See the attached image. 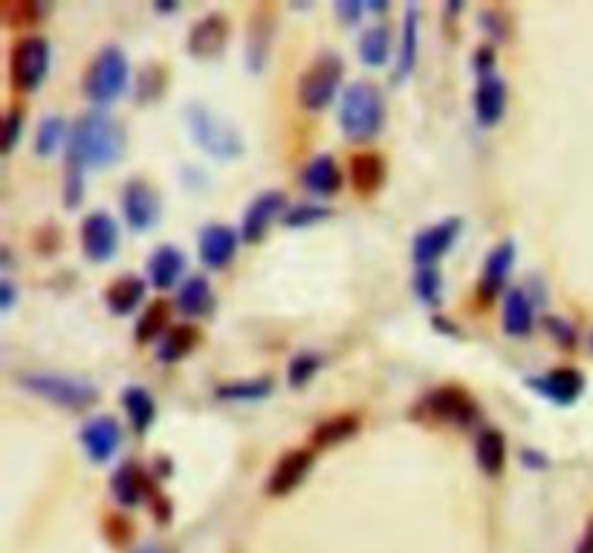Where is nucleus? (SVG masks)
Listing matches in <instances>:
<instances>
[{"instance_id":"obj_1","label":"nucleus","mask_w":593,"mask_h":553,"mask_svg":"<svg viewBox=\"0 0 593 553\" xmlns=\"http://www.w3.org/2000/svg\"><path fill=\"white\" fill-rule=\"evenodd\" d=\"M125 131L108 111H87L70 125L67 163L87 168H108L125 154Z\"/></svg>"},{"instance_id":"obj_2","label":"nucleus","mask_w":593,"mask_h":553,"mask_svg":"<svg viewBox=\"0 0 593 553\" xmlns=\"http://www.w3.org/2000/svg\"><path fill=\"white\" fill-rule=\"evenodd\" d=\"M339 125L351 142H371L385 128V99L377 84L353 82L339 105Z\"/></svg>"},{"instance_id":"obj_3","label":"nucleus","mask_w":593,"mask_h":553,"mask_svg":"<svg viewBox=\"0 0 593 553\" xmlns=\"http://www.w3.org/2000/svg\"><path fill=\"white\" fill-rule=\"evenodd\" d=\"M128 82H131V64H128L125 50L116 44H108L90 58L81 84H84V96L93 105H110L125 96Z\"/></svg>"},{"instance_id":"obj_4","label":"nucleus","mask_w":593,"mask_h":553,"mask_svg":"<svg viewBox=\"0 0 593 553\" xmlns=\"http://www.w3.org/2000/svg\"><path fill=\"white\" fill-rule=\"evenodd\" d=\"M186 125H189L191 139L215 160H238L243 157V137L232 122L217 116L212 108L191 102L186 108Z\"/></svg>"},{"instance_id":"obj_5","label":"nucleus","mask_w":593,"mask_h":553,"mask_svg":"<svg viewBox=\"0 0 593 553\" xmlns=\"http://www.w3.org/2000/svg\"><path fill=\"white\" fill-rule=\"evenodd\" d=\"M21 386L27 388L29 394L53 403L58 409H70V412H84L99 400V388L81 377H70V374L32 371V374H21Z\"/></svg>"},{"instance_id":"obj_6","label":"nucleus","mask_w":593,"mask_h":553,"mask_svg":"<svg viewBox=\"0 0 593 553\" xmlns=\"http://www.w3.org/2000/svg\"><path fill=\"white\" fill-rule=\"evenodd\" d=\"M345 79V61L339 53H322V56L313 58V64L307 67V73L298 79V102L301 108L319 113L324 111Z\"/></svg>"},{"instance_id":"obj_7","label":"nucleus","mask_w":593,"mask_h":553,"mask_svg":"<svg viewBox=\"0 0 593 553\" xmlns=\"http://www.w3.org/2000/svg\"><path fill=\"white\" fill-rule=\"evenodd\" d=\"M50 41L41 35H24L21 41H15L12 53H9V79L18 93H32L38 90L41 82L50 73Z\"/></svg>"},{"instance_id":"obj_8","label":"nucleus","mask_w":593,"mask_h":553,"mask_svg":"<svg viewBox=\"0 0 593 553\" xmlns=\"http://www.w3.org/2000/svg\"><path fill=\"white\" fill-rule=\"evenodd\" d=\"M420 415L432 417L434 423H449V426H458V429H469L481 417V409L466 388L437 386L420 400Z\"/></svg>"},{"instance_id":"obj_9","label":"nucleus","mask_w":593,"mask_h":553,"mask_svg":"<svg viewBox=\"0 0 593 553\" xmlns=\"http://www.w3.org/2000/svg\"><path fill=\"white\" fill-rule=\"evenodd\" d=\"M122 215L128 226L134 232H148L154 229L162 218V197L160 192L142 180V177H134L122 186Z\"/></svg>"},{"instance_id":"obj_10","label":"nucleus","mask_w":593,"mask_h":553,"mask_svg":"<svg viewBox=\"0 0 593 553\" xmlns=\"http://www.w3.org/2000/svg\"><path fill=\"white\" fill-rule=\"evenodd\" d=\"M81 249H84V258L93 261V264H108L110 258L119 252V223L110 212H90L84 221H81Z\"/></svg>"},{"instance_id":"obj_11","label":"nucleus","mask_w":593,"mask_h":553,"mask_svg":"<svg viewBox=\"0 0 593 553\" xmlns=\"http://www.w3.org/2000/svg\"><path fill=\"white\" fill-rule=\"evenodd\" d=\"M272 38H275V9L270 3H258L249 15V29H246V70L249 73H261L267 67Z\"/></svg>"},{"instance_id":"obj_12","label":"nucleus","mask_w":593,"mask_h":553,"mask_svg":"<svg viewBox=\"0 0 593 553\" xmlns=\"http://www.w3.org/2000/svg\"><path fill=\"white\" fill-rule=\"evenodd\" d=\"M313 464H316L313 449H290V452H284V455L278 458V464L272 467L270 475H267V484H264L267 496H290L296 487L304 484V478L310 475Z\"/></svg>"},{"instance_id":"obj_13","label":"nucleus","mask_w":593,"mask_h":553,"mask_svg":"<svg viewBox=\"0 0 593 553\" xmlns=\"http://www.w3.org/2000/svg\"><path fill=\"white\" fill-rule=\"evenodd\" d=\"M284 206H287V194L281 192V189H267V192H261L258 197H252V203L246 206L241 221L243 241H246V244L264 241V235L270 232L272 221H275L281 212H287ZM281 218H284V215H281Z\"/></svg>"},{"instance_id":"obj_14","label":"nucleus","mask_w":593,"mask_h":553,"mask_svg":"<svg viewBox=\"0 0 593 553\" xmlns=\"http://www.w3.org/2000/svg\"><path fill=\"white\" fill-rule=\"evenodd\" d=\"M460 229H463V221L455 218V215L437 221L434 226H429V229H423V232L414 238V244H411L414 264H417V267H434L449 249L455 247Z\"/></svg>"},{"instance_id":"obj_15","label":"nucleus","mask_w":593,"mask_h":553,"mask_svg":"<svg viewBox=\"0 0 593 553\" xmlns=\"http://www.w3.org/2000/svg\"><path fill=\"white\" fill-rule=\"evenodd\" d=\"M527 386L556 406H573L585 391V374L576 368H553L547 374L530 377Z\"/></svg>"},{"instance_id":"obj_16","label":"nucleus","mask_w":593,"mask_h":553,"mask_svg":"<svg viewBox=\"0 0 593 553\" xmlns=\"http://www.w3.org/2000/svg\"><path fill=\"white\" fill-rule=\"evenodd\" d=\"M79 441L90 461L105 464V461H110L116 455V449L122 446V426L116 423V417L110 415L90 417L81 426Z\"/></svg>"},{"instance_id":"obj_17","label":"nucleus","mask_w":593,"mask_h":553,"mask_svg":"<svg viewBox=\"0 0 593 553\" xmlns=\"http://www.w3.org/2000/svg\"><path fill=\"white\" fill-rule=\"evenodd\" d=\"M515 267V241H501L498 247L489 252V258L484 261V273L478 281V299L484 305H492L504 287H507V278L513 273Z\"/></svg>"},{"instance_id":"obj_18","label":"nucleus","mask_w":593,"mask_h":553,"mask_svg":"<svg viewBox=\"0 0 593 553\" xmlns=\"http://www.w3.org/2000/svg\"><path fill=\"white\" fill-rule=\"evenodd\" d=\"M226 41H229V21H226V15L212 12V15H203L191 27L186 47H189L191 58L209 61V58H217L226 50Z\"/></svg>"},{"instance_id":"obj_19","label":"nucleus","mask_w":593,"mask_h":553,"mask_svg":"<svg viewBox=\"0 0 593 553\" xmlns=\"http://www.w3.org/2000/svg\"><path fill=\"white\" fill-rule=\"evenodd\" d=\"M110 493L122 507H139L142 501H151L157 496L154 478L134 461H125L110 478Z\"/></svg>"},{"instance_id":"obj_20","label":"nucleus","mask_w":593,"mask_h":553,"mask_svg":"<svg viewBox=\"0 0 593 553\" xmlns=\"http://www.w3.org/2000/svg\"><path fill=\"white\" fill-rule=\"evenodd\" d=\"M200 261L209 270H223L238 255V232L226 223H212L200 232Z\"/></svg>"},{"instance_id":"obj_21","label":"nucleus","mask_w":593,"mask_h":553,"mask_svg":"<svg viewBox=\"0 0 593 553\" xmlns=\"http://www.w3.org/2000/svg\"><path fill=\"white\" fill-rule=\"evenodd\" d=\"M507 99H510V87L501 76H484L478 82L475 90V116H478V125L484 128H495L504 113H507Z\"/></svg>"},{"instance_id":"obj_22","label":"nucleus","mask_w":593,"mask_h":553,"mask_svg":"<svg viewBox=\"0 0 593 553\" xmlns=\"http://www.w3.org/2000/svg\"><path fill=\"white\" fill-rule=\"evenodd\" d=\"M145 273H148V281L157 290H171L180 281V276L186 273V255L174 244H162V247H157L148 255Z\"/></svg>"},{"instance_id":"obj_23","label":"nucleus","mask_w":593,"mask_h":553,"mask_svg":"<svg viewBox=\"0 0 593 553\" xmlns=\"http://www.w3.org/2000/svg\"><path fill=\"white\" fill-rule=\"evenodd\" d=\"M301 183H304L307 192L316 194V197H330V194H336L342 189L345 177H342V168L336 166V160L330 154H319V157H313L304 166Z\"/></svg>"},{"instance_id":"obj_24","label":"nucleus","mask_w":593,"mask_h":553,"mask_svg":"<svg viewBox=\"0 0 593 553\" xmlns=\"http://www.w3.org/2000/svg\"><path fill=\"white\" fill-rule=\"evenodd\" d=\"M385 174H388V168H385V160L379 157V154H368V151H362V154H353L351 157V168H348V177H351V186L353 192L359 194V197H371V194H377L382 186H385Z\"/></svg>"},{"instance_id":"obj_25","label":"nucleus","mask_w":593,"mask_h":553,"mask_svg":"<svg viewBox=\"0 0 593 553\" xmlns=\"http://www.w3.org/2000/svg\"><path fill=\"white\" fill-rule=\"evenodd\" d=\"M504 333L507 336H515V339H524L533 333V325H536V310H533V302L530 296L521 290V287H513L504 293Z\"/></svg>"},{"instance_id":"obj_26","label":"nucleus","mask_w":593,"mask_h":553,"mask_svg":"<svg viewBox=\"0 0 593 553\" xmlns=\"http://www.w3.org/2000/svg\"><path fill=\"white\" fill-rule=\"evenodd\" d=\"M177 310L186 319H203L215 310V290L209 284V278L191 276L183 281L180 293H177Z\"/></svg>"},{"instance_id":"obj_27","label":"nucleus","mask_w":593,"mask_h":553,"mask_svg":"<svg viewBox=\"0 0 593 553\" xmlns=\"http://www.w3.org/2000/svg\"><path fill=\"white\" fill-rule=\"evenodd\" d=\"M145 299V281L139 276L116 278L105 290V305L113 316H131Z\"/></svg>"},{"instance_id":"obj_28","label":"nucleus","mask_w":593,"mask_h":553,"mask_svg":"<svg viewBox=\"0 0 593 553\" xmlns=\"http://www.w3.org/2000/svg\"><path fill=\"white\" fill-rule=\"evenodd\" d=\"M475 461H478L481 472L492 475V478L504 472V467H507V441L498 429H492V426L481 429V435L475 441Z\"/></svg>"},{"instance_id":"obj_29","label":"nucleus","mask_w":593,"mask_h":553,"mask_svg":"<svg viewBox=\"0 0 593 553\" xmlns=\"http://www.w3.org/2000/svg\"><path fill=\"white\" fill-rule=\"evenodd\" d=\"M122 409L139 435H145L151 429V423L157 420V400L151 397L148 388L142 386H128L122 391Z\"/></svg>"},{"instance_id":"obj_30","label":"nucleus","mask_w":593,"mask_h":553,"mask_svg":"<svg viewBox=\"0 0 593 553\" xmlns=\"http://www.w3.org/2000/svg\"><path fill=\"white\" fill-rule=\"evenodd\" d=\"M197 345H200V331L194 325H177V328L165 331L157 357L165 365H174V362L186 360Z\"/></svg>"},{"instance_id":"obj_31","label":"nucleus","mask_w":593,"mask_h":553,"mask_svg":"<svg viewBox=\"0 0 593 553\" xmlns=\"http://www.w3.org/2000/svg\"><path fill=\"white\" fill-rule=\"evenodd\" d=\"M417 41H420V12L414 3L405 6L403 18V47H400V61H397V79H405L414 64H417Z\"/></svg>"},{"instance_id":"obj_32","label":"nucleus","mask_w":593,"mask_h":553,"mask_svg":"<svg viewBox=\"0 0 593 553\" xmlns=\"http://www.w3.org/2000/svg\"><path fill=\"white\" fill-rule=\"evenodd\" d=\"M356 432H359V417L336 415L313 429V443H316L319 449H330V446H339V443L351 441Z\"/></svg>"},{"instance_id":"obj_33","label":"nucleus","mask_w":593,"mask_h":553,"mask_svg":"<svg viewBox=\"0 0 593 553\" xmlns=\"http://www.w3.org/2000/svg\"><path fill=\"white\" fill-rule=\"evenodd\" d=\"M359 58L368 67H382L391 58V29L385 24L371 27L362 38H359Z\"/></svg>"},{"instance_id":"obj_34","label":"nucleus","mask_w":593,"mask_h":553,"mask_svg":"<svg viewBox=\"0 0 593 553\" xmlns=\"http://www.w3.org/2000/svg\"><path fill=\"white\" fill-rule=\"evenodd\" d=\"M220 400H243V403H255L272 394L270 377H249V380H235V383H220L215 388Z\"/></svg>"},{"instance_id":"obj_35","label":"nucleus","mask_w":593,"mask_h":553,"mask_svg":"<svg viewBox=\"0 0 593 553\" xmlns=\"http://www.w3.org/2000/svg\"><path fill=\"white\" fill-rule=\"evenodd\" d=\"M67 139H70L67 122H64L61 116H47V119H41V125H38V131H35L32 148H35L38 157H53L55 151H58Z\"/></svg>"},{"instance_id":"obj_36","label":"nucleus","mask_w":593,"mask_h":553,"mask_svg":"<svg viewBox=\"0 0 593 553\" xmlns=\"http://www.w3.org/2000/svg\"><path fill=\"white\" fill-rule=\"evenodd\" d=\"M168 302H151V305L145 307V313L139 316V322H136V342H142V345H148V342H154V339H160L165 336V325H168Z\"/></svg>"},{"instance_id":"obj_37","label":"nucleus","mask_w":593,"mask_h":553,"mask_svg":"<svg viewBox=\"0 0 593 553\" xmlns=\"http://www.w3.org/2000/svg\"><path fill=\"white\" fill-rule=\"evenodd\" d=\"M330 218V209L322 206V203H310V200H304V203H293V206H287V212H284V226L287 229H307V226H316V223H322Z\"/></svg>"},{"instance_id":"obj_38","label":"nucleus","mask_w":593,"mask_h":553,"mask_svg":"<svg viewBox=\"0 0 593 553\" xmlns=\"http://www.w3.org/2000/svg\"><path fill=\"white\" fill-rule=\"evenodd\" d=\"M324 362L319 354H310V351H301L296 354L290 365H287V383L293 388H304L316 374H319V368H322Z\"/></svg>"},{"instance_id":"obj_39","label":"nucleus","mask_w":593,"mask_h":553,"mask_svg":"<svg viewBox=\"0 0 593 553\" xmlns=\"http://www.w3.org/2000/svg\"><path fill=\"white\" fill-rule=\"evenodd\" d=\"M414 293L420 296L423 305H440V299H443V276L437 273V267H417Z\"/></svg>"},{"instance_id":"obj_40","label":"nucleus","mask_w":593,"mask_h":553,"mask_svg":"<svg viewBox=\"0 0 593 553\" xmlns=\"http://www.w3.org/2000/svg\"><path fill=\"white\" fill-rule=\"evenodd\" d=\"M165 93V70L160 64H148L139 73V84H136V99L139 102H154Z\"/></svg>"},{"instance_id":"obj_41","label":"nucleus","mask_w":593,"mask_h":553,"mask_svg":"<svg viewBox=\"0 0 593 553\" xmlns=\"http://www.w3.org/2000/svg\"><path fill=\"white\" fill-rule=\"evenodd\" d=\"M84 200V168L67 163L64 171V209H79Z\"/></svg>"},{"instance_id":"obj_42","label":"nucleus","mask_w":593,"mask_h":553,"mask_svg":"<svg viewBox=\"0 0 593 553\" xmlns=\"http://www.w3.org/2000/svg\"><path fill=\"white\" fill-rule=\"evenodd\" d=\"M481 27L486 29V35L492 41H507L513 35V27H510V15H504L501 9H484L481 12Z\"/></svg>"},{"instance_id":"obj_43","label":"nucleus","mask_w":593,"mask_h":553,"mask_svg":"<svg viewBox=\"0 0 593 553\" xmlns=\"http://www.w3.org/2000/svg\"><path fill=\"white\" fill-rule=\"evenodd\" d=\"M21 134H24V111L12 108L6 113V122H3V154H12V148L18 145Z\"/></svg>"},{"instance_id":"obj_44","label":"nucleus","mask_w":593,"mask_h":553,"mask_svg":"<svg viewBox=\"0 0 593 553\" xmlns=\"http://www.w3.org/2000/svg\"><path fill=\"white\" fill-rule=\"evenodd\" d=\"M544 328H547V333L562 345V348H576V328L567 322V319H562V316H547L544 319Z\"/></svg>"},{"instance_id":"obj_45","label":"nucleus","mask_w":593,"mask_h":553,"mask_svg":"<svg viewBox=\"0 0 593 553\" xmlns=\"http://www.w3.org/2000/svg\"><path fill=\"white\" fill-rule=\"evenodd\" d=\"M333 12H336V18H339L342 27H356L362 21L365 3H359V0H339V3H333Z\"/></svg>"},{"instance_id":"obj_46","label":"nucleus","mask_w":593,"mask_h":553,"mask_svg":"<svg viewBox=\"0 0 593 553\" xmlns=\"http://www.w3.org/2000/svg\"><path fill=\"white\" fill-rule=\"evenodd\" d=\"M472 64H475V73L484 79V76H492V67H495V47L492 44H481L472 56Z\"/></svg>"},{"instance_id":"obj_47","label":"nucleus","mask_w":593,"mask_h":553,"mask_svg":"<svg viewBox=\"0 0 593 553\" xmlns=\"http://www.w3.org/2000/svg\"><path fill=\"white\" fill-rule=\"evenodd\" d=\"M108 536L110 542H116V545H125L128 539H131V522H125L122 516H108Z\"/></svg>"},{"instance_id":"obj_48","label":"nucleus","mask_w":593,"mask_h":553,"mask_svg":"<svg viewBox=\"0 0 593 553\" xmlns=\"http://www.w3.org/2000/svg\"><path fill=\"white\" fill-rule=\"evenodd\" d=\"M518 455H521V464H524L527 470H547V467H550V458H547L544 452H539V449L524 446Z\"/></svg>"},{"instance_id":"obj_49","label":"nucleus","mask_w":593,"mask_h":553,"mask_svg":"<svg viewBox=\"0 0 593 553\" xmlns=\"http://www.w3.org/2000/svg\"><path fill=\"white\" fill-rule=\"evenodd\" d=\"M12 305H15V287L9 278H3L0 281V310L6 313V310H12Z\"/></svg>"},{"instance_id":"obj_50","label":"nucleus","mask_w":593,"mask_h":553,"mask_svg":"<svg viewBox=\"0 0 593 553\" xmlns=\"http://www.w3.org/2000/svg\"><path fill=\"white\" fill-rule=\"evenodd\" d=\"M151 501H154V513H157V519H160V522H168V519H171V501H168L165 496H160V493L151 498Z\"/></svg>"},{"instance_id":"obj_51","label":"nucleus","mask_w":593,"mask_h":553,"mask_svg":"<svg viewBox=\"0 0 593 553\" xmlns=\"http://www.w3.org/2000/svg\"><path fill=\"white\" fill-rule=\"evenodd\" d=\"M432 325H434V331H440V333H449V336H460V331L446 319V316H434L432 319Z\"/></svg>"},{"instance_id":"obj_52","label":"nucleus","mask_w":593,"mask_h":553,"mask_svg":"<svg viewBox=\"0 0 593 553\" xmlns=\"http://www.w3.org/2000/svg\"><path fill=\"white\" fill-rule=\"evenodd\" d=\"M576 553H593V519L585 527V536H582V542L576 545Z\"/></svg>"},{"instance_id":"obj_53","label":"nucleus","mask_w":593,"mask_h":553,"mask_svg":"<svg viewBox=\"0 0 593 553\" xmlns=\"http://www.w3.org/2000/svg\"><path fill=\"white\" fill-rule=\"evenodd\" d=\"M154 9H157V12H174L177 3H154Z\"/></svg>"},{"instance_id":"obj_54","label":"nucleus","mask_w":593,"mask_h":553,"mask_svg":"<svg viewBox=\"0 0 593 553\" xmlns=\"http://www.w3.org/2000/svg\"><path fill=\"white\" fill-rule=\"evenodd\" d=\"M136 553H165V551H160V548H154V545H145V548H139V551Z\"/></svg>"},{"instance_id":"obj_55","label":"nucleus","mask_w":593,"mask_h":553,"mask_svg":"<svg viewBox=\"0 0 593 553\" xmlns=\"http://www.w3.org/2000/svg\"><path fill=\"white\" fill-rule=\"evenodd\" d=\"M591 351H593V333H591Z\"/></svg>"}]
</instances>
